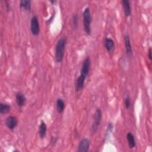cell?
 <instances>
[{"label": "cell", "mask_w": 152, "mask_h": 152, "mask_svg": "<svg viewBox=\"0 0 152 152\" xmlns=\"http://www.w3.org/2000/svg\"><path fill=\"white\" fill-rule=\"evenodd\" d=\"M66 39L65 37H61L56 42L55 49V56L56 62L61 63L64 58Z\"/></svg>", "instance_id": "obj_1"}, {"label": "cell", "mask_w": 152, "mask_h": 152, "mask_svg": "<svg viewBox=\"0 0 152 152\" xmlns=\"http://www.w3.org/2000/svg\"><path fill=\"white\" fill-rule=\"evenodd\" d=\"M92 21V17L91 14L90 9L88 7H86L84 9L83 12V27L85 33L90 36L91 33V24Z\"/></svg>", "instance_id": "obj_2"}, {"label": "cell", "mask_w": 152, "mask_h": 152, "mask_svg": "<svg viewBox=\"0 0 152 152\" xmlns=\"http://www.w3.org/2000/svg\"><path fill=\"white\" fill-rule=\"evenodd\" d=\"M102 118V112L100 108H97L94 116V119L93 124L91 126V132L93 134H94L97 132L99 129V126L101 124V121Z\"/></svg>", "instance_id": "obj_3"}, {"label": "cell", "mask_w": 152, "mask_h": 152, "mask_svg": "<svg viewBox=\"0 0 152 152\" xmlns=\"http://www.w3.org/2000/svg\"><path fill=\"white\" fill-rule=\"evenodd\" d=\"M30 30L33 36H37L40 33V25L37 17L33 15L30 20Z\"/></svg>", "instance_id": "obj_4"}, {"label": "cell", "mask_w": 152, "mask_h": 152, "mask_svg": "<svg viewBox=\"0 0 152 152\" xmlns=\"http://www.w3.org/2000/svg\"><path fill=\"white\" fill-rule=\"evenodd\" d=\"M90 66H91V60H90V58L88 56H87L83 62L81 68L80 70V75L84 76L87 78V77L89 74Z\"/></svg>", "instance_id": "obj_5"}, {"label": "cell", "mask_w": 152, "mask_h": 152, "mask_svg": "<svg viewBox=\"0 0 152 152\" xmlns=\"http://www.w3.org/2000/svg\"><path fill=\"white\" fill-rule=\"evenodd\" d=\"M18 119L14 116H8L5 119V125L10 130L14 129L18 125Z\"/></svg>", "instance_id": "obj_6"}, {"label": "cell", "mask_w": 152, "mask_h": 152, "mask_svg": "<svg viewBox=\"0 0 152 152\" xmlns=\"http://www.w3.org/2000/svg\"><path fill=\"white\" fill-rule=\"evenodd\" d=\"M90 145V140L87 138H83L78 145V152H87L89 150Z\"/></svg>", "instance_id": "obj_7"}, {"label": "cell", "mask_w": 152, "mask_h": 152, "mask_svg": "<svg viewBox=\"0 0 152 152\" xmlns=\"http://www.w3.org/2000/svg\"><path fill=\"white\" fill-rule=\"evenodd\" d=\"M124 43L125 47L126 53L128 56L130 57L132 55V49L130 37L128 34H125L124 36Z\"/></svg>", "instance_id": "obj_8"}, {"label": "cell", "mask_w": 152, "mask_h": 152, "mask_svg": "<svg viewBox=\"0 0 152 152\" xmlns=\"http://www.w3.org/2000/svg\"><path fill=\"white\" fill-rule=\"evenodd\" d=\"M15 100L18 107H23L25 105L26 102V97L24 94L21 92H17L15 94Z\"/></svg>", "instance_id": "obj_9"}, {"label": "cell", "mask_w": 152, "mask_h": 152, "mask_svg": "<svg viewBox=\"0 0 152 152\" xmlns=\"http://www.w3.org/2000/svg\"><path fill=\"white\" fill-rule=\"evenodd\" d=\"M104 45L108 52H112L115 49V42L112 39L108 37H105Z\"/></svg>", "instance_id": "obj_10"}, {"label": "cell", "mask_w": 152, "mask_h": 152, "mask_svg": "<svg viewBox=\"0 0 152 152\" xmlns=\"http://www.w3.org/2000/svg\"><path fill=\"white\" fill-rule=\"evenodd\" d=\"M124 13L126 17H129L131 15V6L130 1L128 0H122L121 1Z\"/></svg>", "instance_id": "obj_11"}, {"label": "cell", "mask_w": 152, "mask_h": 152, "mask_svg": "<svg viewBox=\"0 0 152 152\" xmlns=\"http://www.w3.org/2000/svg\"><path fill=\"white\" fill-rule=\"evenodd\" d=\"M86 80V78L84 76L80 75L79 77L77 78L75 83V90L77 91H81L84 87L85 81Z\"/></svg>", "instance_id": "obj_12"}, {"label": "cell", "mask_w": 152, "mask_h": 152, "mask_svg": "<svg viewBox=\"0 0 152 152\" xmlns=\"http://www.w3.org/2000/svg\"><path fill=\"white\" fill-rule=\"evenodd\" d=\"M47 132V125L44 121H41L39 127V135L41 139H43Z\"/></svg>", "instance_id": "obj_13"}, {"label": "cell", "mask_w": 152, "mask_h": 152, "mask_svg": "<svg viewBox=\"0 0 152 152\" xmlns=\"http://www.w3.org/2000/svg\"><path fill=\"white\" fill-rule=\"evenodd\" d=\"M65 107V103L64 100L62 98H58L56 101V111L59 113H61L64 110Z\"/></svg>", "instance_id": "obj_14"}, {"label": "cell", "mask_w": 152, "mask_h": 152, "mask_svg": "<svg viewBox=\"0 0 152 152\" xmlns=\"http://www.w3.org/2000/svg\"><path fill=\"white\" fill-rule=\"evenodd\" d=\"M126 139L128 143L129 147L130 148H133L136 146V141L134 135L131 132H128L126 134Z\"/></svg>", "instance_id": "obj_15"}, {"label": "cell", "mask_w": 152, "mask_h": 152, "mask_svg": "<svg viewBox=\"0 0 152 152\" xmlns=\"http://www.w3.org/2000/svg\"><path fill=\"white\" fill-rule=\"evenodd\" d=\"M20 7L21 10L26 12H30L31 10V1H29V0L20 1Z\"/></svg>", "instance_id": "obj_16"}, {"label": "cell", "mask_w": 152, "mask_h": 152, "mask_svg": "<svg viewBox=\"0 0 152 152\" xmlns=\"http://www.w3.org/2000/svg\"><path fill=\"white\" fill-rule=\"evenodd\" d=\"M11 110V106L8 103L1 102L0 103V113L4 115L8 113Z\"/></svg>", "instance_id": "obj_17"}, {"label": "cell", "mask_w": 152, "mask_h": 152, "mask_svg": "<svg viewBox=\"0 0 152 152\" xmlns=\"http://www.w3.org/2000/svg\"><path fill=\"white\" fill-rule=\"evenodd\" d=\"M79 17L77 13L73 14L72 17V26L74 29H77L78 26Z\"/></svg>", "instance_id": "obj_18"}, {"label": "cell", "mask_w": 152, "mask_h": 152, "mask_svg": "<svg viewBox=\"0 0 152 152\" xmlns=\"http://www.w3.org/2000/svg\"><path fill=\"white\" fill-rule=\"evenodd\" d=\"M124 104L126 109H129L131 107V99L129 95H127L124 100Z\"/></svg>", "instance_id": "obj_19"}, {"label": "cell", "mask_w": 152, "mask_h": 152, "mask_svg": "<svg viewBox=\"0 0 152 152\" xmlns=\"http://www.w3.org/2000/svg\"><path fill=\"white\" fill-rule=\"evenodd\" d=\"M113 125L112 123H109L107 127V130H106V134L105 135V138H107V137H109V134L112 132V131H113Z\"/></svg>", "instance_id": "obj_20"}, {"label": "cell", "mask_w": 152, "mask_h": 152, "mask_svg": "<svg viewBox=\"0 0 152 152\" xmlns=\"http://www.w3.org/2000/svg\"><path fill=\"white\" fill-rule=\"evenodd\" d=\"M152 50H151V48H150L148 49V58L149 59V60L151 61L152 60Z\"/></svg>", "instance_id": "obj_21"}, {"label": "cell", "mask_w": 152, "mask_h": 152, "mask_svg": "<svg viewBox=\"0 0 152 152\" xmlns=\"http://www.w3.org/2000/svg\"><path fill=\"white\" fill-rule=\"evenodd\" d=\"M54 16H55V13L53 14V15H51V17H50V18H49V19L46 21V23H48V24H49V23H51V21H52V20L53 19Z\"/></svg>", "instance_id": "obj_22"}, {"label": "cell", "mask_w": 152, "mask_h": 152, "mask_svg": "<svg viewBox=\"0 0 152 152\" xmlns=\"http://www.w3.org/2000/svg\"><path fill=\"white\" fill-rule=\"evenodd\" d=\"M56 137H54V136L52 137H51L50 142H51L52 144H55V143L56 142Z\"/></svg>", "instance_id": "obj_23"}, {"label": "cell", "mask_w": 152, "mask_h": 152, "mask_svg": "<svg viewBox=\"0 0 152 152\" xmlns=\"http://www.w3.org/2000/svg\"><path fill=\"white\" fill-rule=\"evenodd\" d=\"M5 7H6L7 10H9V9H10V3H9L8 1H6V2H5Z\"/></svg>", "instance_id": "obj_24"}, {"label": "cell", "mask_w": 152, "mask_h": 152, "mask_svg": "<svg viewBox=\"0 0 152 152\" xmlns=\"http://www.w3.org/2000/svg\"><path fill=\"white\" fill-rule=\"evenodd\" d=\"M50 2L51 4H53L56 3V1H50Z\"/></svg>", "instance_id": "obj_25"}]
</instances>
